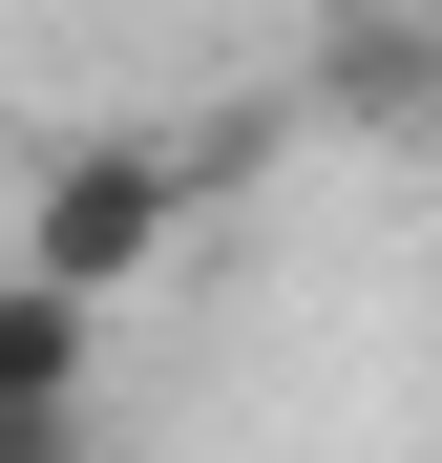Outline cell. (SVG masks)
Listing matches in <instances>:
<instances>
[{
    "mask_svg": "<svg viewBox=\"0 0 442 463\" xmlns=\"http://www.w3.org/2000/svg\"><path fill=\"white\" fill-rule=\"evenodd\" d=\"M190 190H211V147H169V127H85V147H42V169H22V274H63V295L169 274Z\"/></svg>",
    "mask_w": 442,
    "mask_h": 463,
    "instance_id": "6da1fadb",
    "label": "cell"
},
{
    "mask_svg": "<svg viewBox=\"0 0 442 463\" xmlns=\"http://www.w3.org/2000/svg\"><path fill=\"white\" fill-rule=\"evenodd\" d=\"M316 106H337V127H442V22L337 0V22H316Z\"/></svg>",
    "mask_w": 442,
    "mask_h": 463,
    "instance_id": "3957f363",
    "label": "cell"
},
{
    "mask_svg": "<svg viewBox=\"0 0 442 463\" xmlns=\"http://www.w3.org/2000/svg\"><path fill=\"white\" fill-rule=\"evenodd\" d=\"M85 401H106V295L0 274V463H85Z\"/></svg>",
    "mask_w": 442,
    "mask_h": 463,
    "instance_id": "7a4b0ae2",
    "label": "cell"
},
{
    "mask_svg": "<svg viewBox=\"0 0 442 463\" xmlns=\"http://www.w3.org/2000/svg\"><path fill=\"white\" fill-rule=\"evenodd\" d=\"M421 147H442V127H421Z\"/></svg>",
    "mask_w": 442,
    "mask_h": 463,
    "instance_id": "277c9868",
    "label": "cell"
}]
</instances>
